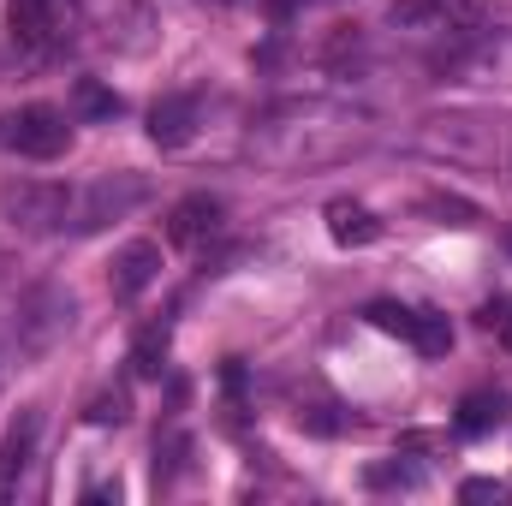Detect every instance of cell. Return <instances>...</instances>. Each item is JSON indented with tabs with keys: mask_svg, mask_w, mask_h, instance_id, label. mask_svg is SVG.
<instances>
[{
	"mask_svg": "<svg viewBox=\"0 0 512 506\" xmlns=\"http://www.w3.org/2000/svg\"><path fill=\"white\" fill-rule=\"evenodd\" d=\"M36 429H42V417H36V411H24V417L6 429V441H0V483H18V477H24L30 447H36Z\"/></svg>",
	"mask_w": 512,
	"mask_h": 506,
	"instance_id": "30bf717a",
	"label": "cell"
},
{
	"mask_svg": "<svg viewBox=\"0 0 512 506\" xmlns=\"http://www.w3.org/2000/svg\"><path fill=\"white\" fill-rule=\"evenodd\" d=\"M501 417V393H465L459 405V435H489Z\"/></svg>",
	"mask_w": 512,
	"mask_h": 506,
	"instance_id": "7c38bea8",
	"label": "cell"
},
{
	"mask_svg": "<svg viewBox=\"0 0 512 506\" xmlns=\"http://www.w3.org/2000/svg\"><path fill=\"white\" fill-rule=\"evenodd\" d=\"M411 346H417L423 358H447V346H453L447 316H441V310H417V316H411Z\"/></svg>",
	"mask_w": 512,
	"mask_h": 506,
	"instance_id": "8fae6325",
	"label": "cell"
},
{
	"mask_svg": "<svg viewBox=\"0 0 512 506\" xmlns=\"http://www.w3.org/2000/svg\"><path fill=\"white\" fill-rule=\"evenodd\" d=\"M423 209H429V215H441L447 227H471V221H477V209H471V203H459V197H429Z\"/></svg>",
	"mask_w": 512,
	"mask_h": 506,
	"instance_id": "e0dca14e",
	"label": "cell"
},
{
	"mask_svg": "<svg viewBox=\"0 0 512 506\" xmlns=\"http://www.w3.org/2000/svg\"><path fill=\"white\" fill-rule=\"evenodd\" d=\"M411 316H417V310H405V304H370V322H376L382 334H399V340H411Z\"/></svg>",
	"mask_w": 512,
	"mask_h": 506,
	"instance_id": "2e32d148",
	"label": "cell"
},
{
	"mask_svg": "<svg viewBox=\"0 0 512 506\" xmlns=\"http://www.w3.org/2000/svg\"><path fill=\"white\" fill-rule=\"evenodd\" d=\"M423 143L459 161H507L512 167V120H429Z\"/></svg>",
	"mask_w": 512,
	"mask_h": 506,
	"instance_id": "6da1fadb",
	"label": "cell"
},
{
	"mask_svg": "<svg viewBox=\"0 0 512 506\" xmlns=\"http://www.w3.org/2000/svg\"><path fill=\"white\" fill-rule=\"evenodd\" d=\"M84 417H90L96 429H108V423H126V417H131V399H126V393H120V387H114V393H96Z\"/></svg>",
	"mask_w": 512,
	"mask_h": 506,
	"instance_id": "9a60e30c",
	"label": "cell"
},
{
	"mask_svg": "<svg viewBox=\"0 0 512 506\" xmlns=\"http://www.w3.org/2000/svg\"><path fill=\"white\" fill-rule=\"evenodd\" d=\"M328 233L340 245H376L382 239V221L364 209V203H328Z\"/></svg>",
	"mask_w": 512,
	"mask_h": 506,
	"instance_id": "9c48e42d",
	"label": "cell"
},
{
	"mask_svg": "<svg viewBox=\"0 0 512 506\" xmlns=\"http://www.w3.org/2000/svg\"><path fill=\"white\" fill-rule=\"evenodd\" d=\"M221 203L209 197V191H197V197H185V203H173V215H167V245H179V251H197V245H209L215 233H221Z\"/></svg>",
	"mask_w": 512,
	"mask_h": 506,
	"instance_id": "8992f818",
	"label": "cell"
},
{
	"mask_svg": "<svg viewBox=\"0 0 512 506\" xmlns=\"http://www.w3.org/2000/svg\"><path fill=\"white\" fill-rule=\"evenodd\" d=\"M0 209H6V221H12V227H24V233H60V227H66V215H72V197H66L60 185L18 179V185H6V191H0Z\"/></svg>",
	"mask_w": 512,
	"mask_h": 506,
	"instance_id": "7a4b0ae2",
	"label": "cell"
},
{
	"mask_svg": "<svg viewBox=\"0 0 512 506\" xmlns=\"http://www.w3.org/2000/svg\"><path fill=\"white\" fill-rule=\"evenodd\" d=\"M72 102H78V114H84V120H114V114H120V96H114V90H102L96 78H78Z\"/></svg>",
	"mask_w": 512,
	"mask_h": 506,
	"instance_id": "5bb4252c",
	"label": "cell"
},
{
	"mask_svg": "<svg viewBox=\"0 0 512 506\" xmlns=\"http://www.w3.org/2000/svg\"><path fill=\"white\" fill-rule=\"evenodd\" d=\"M149 197V179H137V173H114V179H96L90 185V197L78 203V233H96V227H108V221H120L126 209H137Z\"/></svg>",
	"mask_w": 512,
	"mask_h": 506,
	"instance_id": "5b68a950",
	"label": "cell"
},
{
	"mask_svg": "<svg viewBox=\"0 0 512 506\" xmlns=\"http://www.w3.org/2000/svg\"><path fill=\"white\" fill-rule=\"evenodd\" d=\"M0 143L6 149H18V155H30V161H54V155H66V143H72V126H66V114H54V108H18L12 120H0Z\"/></svg>",
	"mask_w": 512,
	"mask_h": 506,
	"instance_id": "3957f363",
	"label": "cell"
},
{
	"mask_svg": "<svg viewBox=\"0 0 512 506\" xmlns=\"http://www.w3.org/2000/svg\"><path fill=\"white\" fill-rule=\"evenodd\" d=\"M495 334H501V340H507V346H512V310H507V316H501V328H495Z\"/></svg>",
	"mask_w": 512,
	"mask_h": 506,
	"instance_id": "d6986e66",
	"label": "cell"
},
{
	"mask_svg": "<svg viewBox=\"0 0 512 506\" xmlns=\"http://www.w3.org/2000/svg\"><path fill=\"white\" fill-rule=\"evenodd\" d=\"M161 364H167V328L137 334V346H131V376L155 381V376H161Z\"/></svg>",
	"mask_w": 512,
	"mask_h": 506,
	"instance_id": "4fadbf2b",
	"label": "cell"
},
{
	"mask_svg": "<svg viewBox=\"0 0 512 506\" xmlns=\"http://www.w3.org/2000/svg\"><path fill=\"white\" fill-rule=\"evenodd\" d=\"M6 24L24 48H54L72 36L78 24V0H12L6 6Z\"/></svg>",
	"mask_w": 512,
	"mask_h": 506,
	"instance_id": "277c9868",
	"label": "cell"
},
{
	"mask_svg": "<svg viewBox=\"0 0 512 506\" xmlns=\"http://www.w3.org/2000/svg\"><path fill=\"white\" fill-rule=\"evenodd\" d=\"M149 137H155L161 149L191 143V137H197V102H191V96H161V102L149 108Z\"/></svg>",
	"mask_w": 512,
	"mask_h": 506,
	"instance_id": "52a82bcc",
	"label": "cell"
},
{
	"mask_svg": "<svg viewBox=\"0 0 512 506\" xmlns=\"http://www.w3.org/2000/svg\"><path fill=\"white\" fill-rule=\"evenodd\" d=\"M155 274H161V251L137 239V245H126V251L114 256V274H108V286H114V298H137V292H143Z\"/></svg>",
	"mask_w": 512,
	"mask_h": 506,
	"instance_id": "ba28073f",
	"label": "cell"
},
{
	"mask_svg": "<svg viewBox=\"0 0 512 506\" xmlns=\"http://www.w3.org/2000/svg\"><path fill=\"white\" fill-rule=\"evenodd\" d=\"M459 495H465V501H501V483H489V477H471Z\"/></svg>",
	"mask_w": 512,
	"mask_h": 506,
	"instance_id": "ac0fdd59",
	"label": "cell"
}]
</instances>
